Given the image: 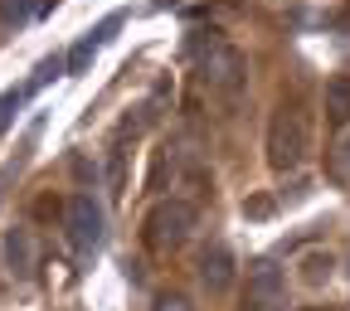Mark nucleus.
<instances>
[{
	"mask_svg": "<svg viewBox=\"0 0 350 311\" xmlns=\"http://www.w3.org/2000/svg\"><path fill=\"white\" fill-rule=\"evenodd\" d=\"M306 311H340V306H306Z\"/></svg>",
	"mask_w": 350,
	"mask_h": 311,
	"instance_id": "17",
	"label": "nucleus"
},
{
	"mask_svg": "<svg viewBox=\"0 0 350 311\" xmlns=\"http://www.w3.org/2000/svg\"><path fill=\"white\" fill-rule=\"evenodd\" d=\"M326 122H336V126L350 122V73L326 83Z\"/></svg>",
	"mask_w": 350,
	"mask_h": 311,
	"instance_id": "9",
	"label": "nucleus"
},
{
	"mask_svg": "<svg viewBox=\"0 0 350 311\" xmlns=\"http://www.w3.org/2000/svg\"><path fill=\"white\" fill-rule=\"evenodd\" d=\"M200 287L209 292V297H219V292H229L234 287V253L224 248V243H209V248H200Z\"/></svg>",
	"mask_w": 350,
	"mask_h": 311,
	"instance_id": "6",
	"label": "nucleus"
},
{
	"mask_svg": "<svg viewBox=\"0 0 350 311\" xmlns=\"http://www.w3.org/2000/svg\"><path fill=\"white\" fill-rule=\"evenodd\" d=\"M248 301L258 311H287V273L273 258H258L248 268Z\"/></svg>",
	"mask_w": 350,
	"mask_h": 311,
	"instance_id": "5",
	"label": "nucleus"
},
{
	"mask_svg": "<svg viewBox=\"0 0 350 311\" xmlns=\"http://www.w3.org/2000/svg\"><path fill=\"white\" fill-rule=\"evenodd\" d=\"M161 311H190L185 297H161Z\"/></svg>",
	"mask_w": 350,
	"mask_h": 311,
	"instance_id": "16",
	"label": "nucleus"
},
{
	"mask_svg": "<svg viewBox=\"0 0 350 311\" xmlns=\"http://www.w3.org/2000/svg\"><path fill=\"white\" fill-rule=\"evenodd\" d=\"M64 224H68V243L78 253H93L103 243V229H107V219H103V204L93 195H73L68 209H64Z\"/></svg>",
	"mask_w": 350,
	"mask_h": 311,
	"instance_id": "4",
	"label": "nucleus"
},
{
	"mask_svg": "<svg viewBox=\"0 0 350 311\" xmlns=\"http://www.w3.org/2000/svg\"><path fill=\"white\" fill-rule=\"evenodd\" d=\"M306 156H312V117H306L301 103H282L268 122V165L287 175Z\"/></svg>",
	"mask_w": 350,
	"mask_h": 311,
	"instance_id": "1",
	"label": "nucleus"
},
{
	"mask_svg": "<svg viewBox=\"0 0 350 311\" xmlns=\"http://www.w3.org/2000/svg\"><path fill=\"white\" fill-rule=\"evenodd\" d=\"M336 175L350 180V137H340V146H336Z\"/></svg>",
	"mask_w": 350,
	"mask_h": 311,
	"instance_id": "13",
	"label": "nucleus"
},
{
	"mask_svg": "<svg viewBox=\"0 0 350 311\" xmlns=\"http://www.w3.org/2000/svg\"><path fill=\"white\" fill-rule=\"evenodd\" d=\"M122 20H126V15L117 10V15H107V20H103V25H98L93 34H83V39L73 44V54L64 59V73H73V78H78V73H88V68H93L98 49H103V44H107V39H112V34L122 29Z\"/></svg>",
	"mask_w": 350,
	"mask_h": 311,
	"instance_id": "7",
	"label": "nucleus"
},
{
	"mask_svg": "<svg viewBox=\"0 0 350 311\" xmlns=\"http://www.w3.org/2000/svg\"><path fill=\"white\" fill-rule=\"evenodd\" d=\"M268 209H273L268 200H248V204H243V214H253V219H262V214H268Z\"/></svg>",
	"mask_w": 350,
	"mask_h": 311,
	"instance_id": "15",
	"label": "nucleus"
},
{
	"mask_svg": "<svg viewBox=\"0 0 350 311\" xmlns=\"http://www.w3.org/2000/svg\"><path fill=\"white\" fill-rule=\"evenodd\" d=\"M200 83L209 93H219V98H239L248 87V59L234 49V44L219 39V44H209L200 54Z\"/></svg>",
	"mask_w": 350,
	"mask_h": 311,
	"instance_id": "3",
	"label": "nucleus"
},
{
	"mask_svg": "<svg viewBox=\"0 0 350 311\" xmlns=\"http://www.w3.org/2000/svg\"><path fill=\"white\" fill-rule=\"evenodd\" d=\"M0 253H5V268H10V278H34V268H39V248H34V234L29 229H5V243H0Z\"/></svg>",
	"mask_w": 350,
	"mask_h": 311,
	"instance_id": "8",
	"label": "nucleus"
},
{
	"mask_svg": "<svg viewBox=\"0 0 350 311\" xmlns=\"http://www.w3.org/2000/svg\"><path fill=\"white\" fill-rule=\"evenodd\" d=\"M20 98H25V93H5V98H0V126L10 122V112L20 107Z\"/></svg>",
	"mask_w": 350,
	"mask_h": 311,
	"instance_id": "14",
	"label": "nucleus"
},
{
	"mask_svg": "<svg viewBox=\"0 0 350 311\" xmlns=\"http://www.w3.org/2000/svg\"><path fill=\"white\" fill-rule=\"evenodd\" d=\"M107 190H112V200L126 195V151H112L107 156Z\"/></svg>",
	"mask_w": 350,
	"mask_h": 311,
	"instance_id": "11",
	"label": "nucleus"
},
{
	"mask_svg": "<svg viewBox=\"0 0 350 311\" xmlns=\"http://www.w3.org/2000/svg\"><path fill=\"white\" fill-rule=\"evenodd\" d=\"M331 268H336V258H331L326 248L301 253V282H306V287H321V282L331 278Z\"/></svg>",
	"mask_w": 350,
	"mask_h": 311,
	"instance_id": "10",
	"label": "nucleus"
},
{
	"mask_svg": "<svg viewBox=\"0 0 350 311\" xmlns=\"http://www.w3.org/2000/svg\"><path fill=\"white\" fill-rule=\"evenodd\" d=\"M195 224H200V214H195L190 200H161V204H151V214H146L142 239H146L151 253H175V248L190 243Z\"/></svg>",
	"mask_w": 350,
	"mask_h": 311,
	"instance_id": "2",
	"label": "nucleus"
},
{
	"mask_svg": "<svg viewBox=\"0 0 350 311\" xmlns=\"http://www.w3.org/2000/svg\"><path fill=\"white\" fill-rule=\"evenodd\" d=\"M0 20H5V25L29 20V0H0Z\"/></svg>",
	"mask_w": 350,
	"mask_h": 311,
	"instance_id": "12",
	"label": "nucleus"
}]
</instances>
